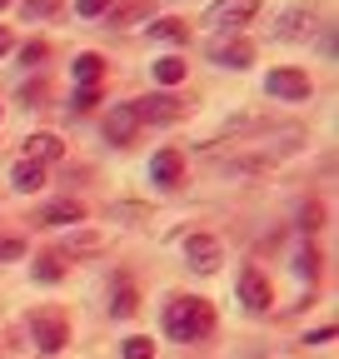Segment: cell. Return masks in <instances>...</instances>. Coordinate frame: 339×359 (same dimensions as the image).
<instances>
[{"instance_id":"obj_1","label":"cell","mask_w":339,"mask_h":359,"mask_svg":"<svg viewBox=\"0 0 339 359\" xmlns=\"http://www.w3.org/2000/svg\"><path fill=\"white\" fill-rule=\"evenodd\" d=\"M209 330H215V309H209V299L190 294V299H170L165 304V334L175 344H195Z\"/></svg>"},{"instance_id":"obj_2","label":"cell","mask_w":339,"mask_h":359,"mask_svg":"<svg viewBox=\"0 0 339 359\" xmlns=\"http://www.w3.org/2000/svg\"><path fill=\"white\" fill-rule=\"evenodd\" d=\"M30 339L46 349V354H55V349H65V339H70V320L60 309H35L30 314Z\"/></svg>"},{"instance_id":"obj_3","label":"cell","mask_w":339,"mask_h":359,"mask_svg":"<svg viewBox=\"0 0 339 359\" xmlns=\"http://www.w3.org/2000/svg\"><path fill=\"white\" fill-rule=\"evenodd\" d=\"M265 95H270V100H310V95H314V85H310L305 70L279 65V70L265 75Z\"/></svg>"},{"instance_id":"obj_4","label":"cell","mask_w":339,"mask_h":359,"mask_svg":"<svg viewBox=\"0 0 339 359\" xmlns=\"http://www.w3.org/2000/svg\"><path fill=\"white\" fill-rule=\"evenodd\" d=\"M220 259H225V250H220L215 235H190L185 240V264L195 269V275H215Z\"/></svg>"},{"instance_id":"obj_5","label":"cell","mask_w":339,"mask_h":359,"mask_svg":"<svg viewBox=\"0 0 339 359\" xmlns=\"http://www.w3.org/2000/svg\"><path fill=\"white\" fill-rule=\"evenodd\" d=\"M135 135H140V110H135V100L110 105V115H105V140H110V145H130Z\"/></svg>"},{"instance_id":"obj_6","label":"cell","mask_w":339,"mask_h":359,"mask_svg":"<svg viewBox=\"0 0 339 359\" xmlns=\"http://www.w3.org/2000/svg\"><path fill=\"white\" fill-rule=\"evenodd\" d=\"M254 11H260V0H215L205 20L215 25V30H240V25L254 20Z\"/></svg>"},{"instance_id":"obj_7","label":"cell","mask_w":339,"mask_h":359,"mask_svg":"<svg viewBox=\"0 0 339 359\" xmlns=\"http://www.w3.org/2000/svg\"><path fill=\"white\" fill-rule=\"evenodd\" d=\"M180 180H185V155H180V150H155V155H150V185L175 190Z\"/></svg>"},{"instance_id":"obj_8","label":"cell","mask_w":339,"mask_h":359,"mask_svg":"<svg viewBox=\"0 0 339 359\" xmlns=\"http://www.w3.org/2000/svg\"><path fill=\"white\" fill-rule=\"evenodd\" d=\"M270 280L260 275V269H244V275H240V304L249 309V314H265L270 309Z\"/></svg>"},{"instance_id":"obj_9","label":"cell","mask_w":339,"mask_h":359,"mask_svg":"<svg viewBox=\"0 0 339 359\" xmlns=\"http://www.w3.org/2000/svg\"><path fill=\"white\" fill-rule=\"evenodd\" d=\"M135 110H140V125H170V120H180V115H185V105H180L175 95H150V100H135Z\"/></svg>"},{"instance_id":"obj_10","label":"cell","mask_w":339,"mask_h":359,"mask_svg":"<svg viewBox=\"0 0 339 359\" xmlns=\"http://www.w3.org/2000/svg\"><path fill=\"white\" fill-rule=\"evenodd\" d=\"M209 60H215V65H230V70H244V65L254 60V45H249V40H215V45H209Z\"/></svg>"},{"instance_id":"obj_11","label":"cell","mask_w":339,"mask_h":359,"mask_svg":"<svg viewBox=\"0 0 339 359\" xmlns=\"http://www.w3.org/2000/svg\"><path fill=\"white\" fill-rule=\"evenodd\" d=\"M60 155H65V140H60V135H50V130H40V135H30V140H25V155H20V160L50 165V160H60Z\"/></svg>"},{"instance_id":"obj_12","label":"cell","mask_w":339,"mask_h":359,"mask_svg":"<svg viewBox=\"0 0 339 359\" xmlns=\"http://www.w3.org/2000/svg\"><path fill=\"white\" fill-rule=\"evenodd\" d=\"M319 30V20H314V11H289L279 25H275V40H310Z\"/></svg>"},{"instance_id":"obj_13","label":"cell","mask_w":339,"mask_h":359,"mask_svg":"<svg viewBox=\"0 0 339 359\" xmlns=\"http://www.w3.org/2000/svg\"><path fill=\"white\" fill-rule=\"evenodd\" d=\"M40 185H46V165H35V160H15L11 165V190L15 195H35Z\"/></svg>"},{"instance_id":"obj_14","label":"cell","mask_w":339,"mask_h":359,"mask_svg":"<svg viewBox=\"0 0 339 359\" xmlns=\"http://www.w3.org/2000/svg\"><path fill=\"white\" fill-rule=\"evenodd\" d=\"M40 224H75V219H85V205L80 200H55V205H46L35 215Z\"/></svg>"},{"instance_id":"obj_15","label":"cell","mask_w":339,"mask_h":359,"mask_svg":"<svg viewBox=\"0 0 339 359\" xmlns=\"http://www.w3.org/2000/svg\"><path fill=\"white\" fill-rule=\"evenodd\" d=\"M110 15V25H140V20H155V6H150V0H130V6H120V11H105Z\"/></svg>"},{"instance_id":"obj_16","label":"cell","mask_w":339,"mask_h":359,"mask_svg":"<svg viewBox=\"0 0 339 359\" xmlns=\"http://www.w3.org/2000/svg\"><path fill=\"white\" fill-rule=\"evenodd\" d=\"M135 304H140L135 285H130V280H115V290H110V314H115V320H125V314H135Z\"/></svg>"},{"instance_id":"obj_17","label":"cell","mask_w":339,"mask_h":359,"mask_svg":"<svg viewBox=\"0 0 339 359\" xmlns=\"http://www.w3.org/2000/svg\"><path fill=\"white\" fill-rule=\"evenodd\" d=\"M30 275H35L40 285H55V280L65 275V255H55V250H50V255H35V264H30Z\"/></svg>"},{"instance_id":"obj_18","label":"cell","mask_w":339,"mask_h":359,"mask_svg":"<svg viewBox=\"0 0 339 359\" xmlns=\"http://www.w3.org/2000/svg\"><path fill=\"white\" fill-rule=\"evenodd\" d=\"M70 70H75V85H100V75H105V60H100L95 50H85V55H80Z\"/></svg>"},{"instance_id":"obj_19","label":"cell","mask_w":339,"mask_h":359,"mask_svg":"<svg viewBox=\"0 0 339 359\" xmlns=\"http://www.w3.org/2000/svg\"><path fill=\"white\" fill-rule=\"evenodd\" d=\"M185 75H190V65H185L180 55H165V60H155V80H160L165 90H170V85H180Z\"/></svg>"},{"instance_id":"obj_20","label":"cell","mask_w":339,"mask_h":359,"mask_svg":"<svg viewBox=\"0 0 339 359\" xmlns=\"http://www.w3.org/2000/svg\"><path fill=\"white\" fill-rule=\"evenodd\" d=\"M150 35L165 40V45H180V40H190V25H185V20H160V15H155V20H150Z\"/></svg>"},{"instance_id":"obj_21","label":"cell","mask_w":339,"mask_h":359,"mask_svg":"<svg viewBox=\"0 0 339 359\" xmlns=\"http://www.w3.org/2000/svg\"><path fill=\"white\" fill-rule=\"evenodd\" d=\"M260 125H265V110H240V115L225 120V135L235 140V135H249V130H260Z\"/></svg>"},{"instance_id":"obj_22","label":"cell","mask_w":339,"mask_h":359,"mask_svg":"<svg viewBox=\"0 0 339 359\" xmlns=\"http://www.w3.org/2000/svg\"><path fill=\"white\" fill-rule=\"evenodd\" d=\"M105 240L95 235V230H75L70 240H65V255H85V250H100Z\"/></svg>"},{"instance_id":"obj_23","label":"cell","mask_w":339,"mask_h":359,"mask_svg":"<svg viewBox=\"0 0 339 359\" xmlns=\"http://www.w3.org/2000/svg\"><path fill=\"white\" fill-rule=\"evenodd\" d=\"M120 359H155V339H145V334L125 339V344H120Z\"/></svg>"},{"instance_id":"obj_24","label":"cell","mask_w":339,"mask_h":359,"mask_svg":"<svg viewBox=\"0 0 339 359\" xmlns=\"http://www.w3.org/2000/svg\"><path fill=\"white\" fill-rule=\"evenodd\" d=\"M105 11H110V0H75V15L80 20H100Z\"/></svg>"},{"instance_id":"obj_25","label":"cell","mask_w":339,"mask_h":359,"mask_svg":"<svg viewBox=\"0 0 339 359\" xmlns=\"http://www.w3.org/2000/svg\"><path fill=\"white\" fill-rule=\"evenodd\" d=\"M20 60L25 65H40V60H46V40H25L20 45Z\"/></svg>"},{"instance_id":"obj_26","label":"cell","mask_w":339,"mask_h":359,"mask_svg":"<svg viewBox=\"0 0 339 359\" xmlns=\"http://www.w3.org/2000/svg\"><path fill=\"white\" fill-rule=\"evenodd\" d=\"M6 259H25V240H0V264Z\"/></svg>"},{"instance_id":"obj_27","label":"cell","mask_w":339,"mask_h":359,"mask_svg":"<svg viewBox=\"0 0 339 359\" xmlns=\"http://www.w3.org/2000/svg\"><path fill=\"white\" fill-rule=\"evenodd\" d=\"M95 100H100V90H95V85H80V90H75V110H90Z\"/></svg>"},{"instance_id":"obj_28","label":"cell","mask_w":339,"mask_h":359,"mask_svg":"<svg viewBox=\"0 0 339 359\" xmlns=\"http://www.w3.org/2000/svg\"><path fill=\"white\" fill-rule=\"evenodd\" d=\"M50 6H55V0H25V20H40Z\"/></svg>"},{"instance_id":"obj_29","label":"cell","mask_w":339,"mask_h":359,"mask_svg":"<svg viewBox=\"0 0 339 359\" xmlns=\"http://www.w3.org/2000/svg\"><path fill=\"white\" fill-rule=\"evenodd\" d=\"M40 95H46L40 85H25V90H20V100H25V105H40Z\"/></svg>"},{"instance_id":"obj_30","label":"cell","mask_w":339,"mask_h":359,"mask_svg":"<svg viewBox=\"0 0 339 359\" xmlns=\"http://www.w3.org/2000/svg\"><path fill=\"white\" fill-rule=\"evenodd\" d=\"M305 339H310V344H329V339H334V330L324 325V330H314V334H305Z\"/></svg>"},{"instance_id":"obj_31","label":"cell","mask_w":339,"mask_h":359,"mask_svg":"<svg viewBox=\"0 0 339 359\" xmlns=\"http://www.w3.org/2000/svg\"><path fill=\"white\" fill-rule=\"evenodd\" d=\"M11 50H15V40H11V30H6V25H0V55H11Z\"/></svg>"},{"instance_id":"obj_32","label":"cell","mask_w":339,"mask_h":359,"mask_svg":"<svg viewBox=\"0 0 339 359\" xmlns=\"http://www.w3.org/2000/svg\"><path fill=\"white\" fill-rule=\"evenodd\" d=\"M0 11H6V0H0Z\"/></svg>"}]
</instances>
